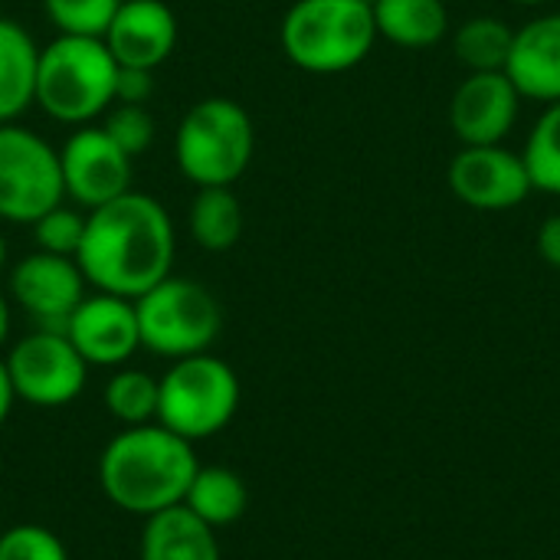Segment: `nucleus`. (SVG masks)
<instances>
[{
    "label": "nucleus",
    "instance_id": "nucleus-26",
    "mask_svg": "<svg viewBox=\"0 0 560 560\" xmlns=\"http://www.w3.org/2000/svg\"><path fill=\"white\" fill-rule=\"evenodd\" d=\"M102 131L128 154L138 158L154 144V115L148 112V105H125L115 102L105 115H102Z\"/></svg>",
    "mask_w": 560,
    "mask_h": 560
},
{
    "label": "nucleus",
    "instance_id": "nucleus-16",
    "mask_svg": "<svg viewBox=\"0 0 560 560\" xmlns=\"http://www.w3.org/2000/svg\"><path fill=\"white\" fill-rule=\"evenodd\" d=\"M505 75L522 98L560 102V13H541L515 30Z\"/></svg>",
    "mask_w": 560,
    "mask_h": 560
},
{
    "label": "nucleus",
    "instance_id": "nucleus-6",
    "mask_svg": "<svg viewBox=\"0 0 560 560\" xmlns=\"http://www.w3.org/2000/svg\"><path fill=\"white\" fill-rule=\"evenodd\" d=\"M243 400L236 371L203 351L171 361L158 377V423L187 443H203L223 433Z\"/></svg>",
    "mask_w": 560,
    "mask_h": 560
},
{
    "label": "nucleus",
    "instance_id": "nucleus-12",
    "mask_svg": "<svg viewBox=\"0 0 560 560\" xmlns=\"http://www.w3.org/2000/svg\"><path fill=\"white\" fill-rule=\"evenodd\" d=\"M62 335L89 368L115 371L141 351L135 302L108 292H89L62 325Z\"/></svg>",
    "mask_w": 560,
    "mask_h": 560
},
{
    "label": "nucleus",
    "instance_id": "nucleus-5",
    "mask_svg": "<svg viewBox=\"0 0 560 560\" xmlns=\"http://www.w3.org/2000/svg\"><path fill=\"white\" fill-rule=\"evenodd\" d=\"M256 128L249 112L226 95L190 105L174 131L177 171L200 187H233L253 164Z\"/></svg>",
    "mask_w": 560,
    "mask_h": 560
},
{
    "label": "nucleus",
    "instance_id": "nucleus-34",
    "mask_svg": "<svg viewBox=\"0 0 560 560\" xmlns=\"http://www.w3.org/2000/svg\"><path fill=\"white\" fill-rule=\"evenodd\" d=\"M518 7H545V3H551V0H515Z\"/></svg>",
    "mask_w": 560,
    "mask_h": 560
},
{
    "label": "nucleus",
    "instance_id": "nucleus-28",
    "mask_svg": "<svg viewBox=\"0 0 560 560\" xmlns=\"http://www.w3.org/2000/svg\"><path fill=\"white\" fill-rule=\"evenodd\" d=\"M82 233H85V213H79L75 207H66V203L52 207L49 213H43L33 223L36 249L52 253V256H72L75 259Z\"/></svg>",
    "mask_w": 560,
    "mask_h": 560
},
{
    "label": "nucleus",
    "instance_id": "nucleus-18",
    "mask_svg": "<svg viewBox=\"0 0 560 560\" xmlns=\"http://www.w3.org/2000/svg\"><path fill=\"white\" fill-rule=\"evenodd\" d=\"M39 46L16 20L0 13V125L20 121L36 95Z\"/></svg>",
    "mask_w": 560,
    "mask_h": 560
},
{
    "label": "nucleus",
    "instance_id": "nucleus-33",
    "mask_svg": "<svg viewBox=\"0 0 560 560\" xmlns=\"http://www.w3.org/2000/svg\"><path fill=\"white\" fill-rule=\"evenodd\" d=\"M3 266H7V240L0 233V272H3Z\"/></svg>",
    "mask_w": 560,
    "mask_h": 560
},
{
    "label": "nucleus",
    "instance_id": "nucleus-2",
    "mask_svg": "<svg viewBox=\"0 0 560 560\" xmlns=\"http://www.w3.org/2000/svg\"><path fill=\"white\" fill-rule=\"evenodd\" d=\"M200 469L194 443L167 427H121L98 453V489L125 515L151 518L184 505V495Z\"/></svg>",
    "mask_w": 560,
    "mask_h": 560
},
{
    "label": "nucleus",
    "instance_id": "nucleus-11",
    "mask_svg": "<svg viewBox=\"0 0 560 560\" xmlns=\"http://www.w3.org/2000/svg\"><path fill=\"white\" fill-rule=\"evenodd\" d=\"M7 292L10 302L30 315L33 328L62 331L72 308L89 295V282L72 256L33 249L10 266Z\"/></svg>",
    "mask_w": 560,
    "mask_h": 560
},
{
    "label": "nucleus",
    "instance_id": "nucleus-10",
    "mask_svg": "<svg viewBox=\"0 0 560 560\" xmlns=\"http://www.w3.org/2000/svg\"><path fill=\"white\" fill-rule=\"evenodd\" d=\"M59 171L66 197L85 213L135 190V158H128L102 125H82L66 138L59 148Z\"/></svg>",
    "mask_w": 560,
    "mask_h": 560
},
{
    "label": "nucleus",
    "instance_id": "nucleus-22",
    "mask_svg": "<svg viewBox=\"0 0 560 560\" xmlns=\"http://www.w3.org/2000/svg\"><path fill=\"white\" fill-rule=\"evenodd\" d=\"M515 30L502 16H469L453 36L456 62L469 72H505Z\"/></svg>",
    "mask_w": 560,
    "mask_h": 560
},
{
    "label": "nucleus",
    "instance_id": "nucleus-23",
    "mask_svg": "<svg viewBox=\"0 0 560 560\" xmlns=\"http://www.w3.org/2000/svg\"><path fill=\"white\" fill-rule=\"evenodd\" d=\"M102 404L121 427H144L158 420V377L144 368H115L102 387Z\"/></svg>",
    "mask_w": 560,
    "mask_h": 560
},
{
    "label": "nucleus",
    "instance_id": "nucleus-8",
    "mask_svg": "<svg viewBox=\"0 0 560 560\" xmlns=\"http://www.w3.org/2000/svg\"><path fill=\"white\" fill-rule=\"evenodd\" d=\"M62 200L59 148L20 121L0 125V220L33 226Z\"/></svg>",
    "mask_w": 560,
    "mask_h": 560
},
{
    "label": "nucleus",
    "instance_id": "nucleus-14",
    "mask_svg": "<svg viewBox=\"0 0 560 560\" xmlns=\"http://www.w3.org/2000/svg\"><path fill=\"white\" fill-rule=\"evenodd\" d=\"M522 95L505 72H469L450 102V128L463 144H502L518 121Z\"/></svg>",
    "mask_w": 560,
    "mask_h": 560
},
{
    "label": "nucleus",
    "instance_id": "nucleus-25",
    "mask_svg": "<svg viewBox=\"0 0 560 560\" xmlns=\"http://www.w3.org/2000/svg\"><path fill=\"white\" fill-rule=\"evenodd\" d=\"M121 0H43L46 20L66 36H105Z\"/></svg>",
    "mask_w": 560,
    "mask_h": 560
},
{
    "label": "nucleus",
    "instance_id": "nucleus-19",
    "mask_svg": "<svg viewBox=\"0 0 560 560\" xmlns=\"http://www.w3.org/2000/svg\"><path fill=\"white\" fill-rule=\"evenodd\" d=\"M374 26L394 46L427 49L450 33V10L443 0H374Z\"/></svg>",
    "mask_w": 560,
    "mask_h": 560
},
{
    "label": "nucleus",
    "instance_id": "nucleus-1",
    "mask_svg": "<svg viewBox=\"0 0 560 560\" xmlns=\"http://www.w3.org/2000/svg\"><path fill=\"white\" fill-rule=\"evenodd\" d=\"M177 233L167 207L151 194L128 190L85 213L75 262L92 292L138 299L171 276Z\"/></svg>",
    "mask_w": 560,
    "mask_h": 560
},
{
    "label": "nucleus",
    "instance_id": "nucleus-27",
    "mask_svg": "<svg viewBox=\"0 0 560 560\" xmlns=\"http://www.w3.org/2000/svg\"><path fill=\"white\" fill-rule=\"evenodd\" d=\"M0 560H72L66 541L46 525H13L0 532Z\"/></svg>",
    "mask_w": 560,
    "mask_h": 560
},
{
    "label": "nucleus",
    "instance_id": "nucleus-36",
    "mask_svg": "<svg viewBox=\"0 0 560 560\" xmlns=\"http://www.w3.org/2000/svg\"><path fill=\"white\" fill-rule=\"evenodd\" d=\"M0 7H3V0H0Z\"/></svg>",
    "mask_w": 560,
    "mask_h": 560
},
{
    "label": "nucleus",
    "instance_id": "nucleus-24",
    "mask_svg": "<svg viewBox=\"0 0 560 560\" xmlns=\"http://www.w3.org/2000/svg\"><path fill=\"white\" fill-rule=\"evenodd\" d=\"M522 161L528 167L532 187L541 194L560 197V102L548 105L522 151Z\"/></svg>",
    "mask_w": 560,
    "mask_h": 560
},
{
    "label": "nucleus",
    "instance_id": "nucleus-30",
    "mask_svg": "<svg viewBox=\"0 0 560 560\" xmlns=\"http://www.w3.org/2000/svg\"><path fill=\"white\" fill-rule=\"evenodd\" d=\"M538 253H541V259H545L551 269H558L560 272V213L548 217V220L541 223V230H538Z\"/></svg>",
    "mask_w": 560,
    "mask_h": 560
},
{
    "label": "nucleus",
    "instance_id": "nucleus-35",
    "mask_svg": "<svg viewBox=\"0 0 560 560\" xmlns=\"http://www.w3.org/2000/svg\"><path fill=\"white\" fill-rule=\"evenodd\" d=\"M364 3H374V0H364Z\"/></svg>",
    "mask_w": 560,
    "mask_h": 560
},
{
    "label": "nucleus",
    "instance_id": "nucleus-31",
    "mask_svg": "<svg viewBox=\"0 0 560 560\" xmlns=\"http://www.w3.org/2000/svg\"><path fill=\"white\" fill-rule=\"evenodd\" d=\"M13 407H16V390H13L10 374H7V364H3V358H0V427L10 420Z\"/></svg>",
    "mask_w": 560,
    "mask_h": 560
},
{
    "label": "nucleus",
    "instance_id": "nucleus-15",
    "mask_svg": "<svg viewBox=\"0 0 560 560\" xmlns=\"http://www.w3.org/2000/svg\"><path fill=\"white\" fill-rule=\"evenodd\" d=\"M102 39L118 66L158 72L177 46V16L164 0H121Z\"/></svg>",
    "mask_w": 560,
    "mask_h": 560
},
{
    "label": "nucleus",
    "instance_id": "nucleus-21",
    "mask_svg": "<svg viewBox=\"0 0 560 560\" xmlns=\"http://www.w3.org/2000/svg\"><path fill=\"white\" fill-rule=\"evenodd\" d=\"M190 240L207 253H226L243 236V203L233 187H200L187 213Z\"/></svg>",
    "mask_w": 560,
    "mask_h": 560
},
{
    "label": "nucleus",
    "instance_id": "nucleus-13",
    "mask_svg": "<svg viewBox=\"0 0 560 560\" xmlns=\"http://www.w3.org/2000/svg\"><path fill=\"white\" fill-rule=\"evenodd\" d=\"M446 184L472 210H512L535 190L518 151L505 144H463L450 161Z\"/></svg>",
    "mask_w": 560,
    "mask_h": 560
},
{
    "label": "nucleus",
    "instance_id": "nucleus-32",
    "mask_svg": "<svg viewBox=\"0 0 560 560\" xmlns=\"http://www.w3.org/2000/svg\"><path fill=\"white\" fill-rule=\"evenodd\" d=\"M10 335H13V305L10 295L0 292V351L10 345Z\"/></svg>",
    "mask_w": 560,
    "mask_h": 560
},
{
    "label": "nucleus",
    "instance_id": "nucleus-3",
    "mask_svg": "<svg viewBox=\"0 0 560 560\" xmlns=\"http://www.w3.org/2000/svg\"><path fill=\"white\" fill-rule=\"evenodd\" d=\"M118 62L98 36L56 33L39 46L33 105L59 125L82 128L115 105Z\"/></svg>",
    "mask_w": 560,
    "mask_h": 560
},
{
    "label": "nucleus",
    "instance_id": "nucleus-29",
    "mask_svg": "<svg viewBox=\"0 0 560 560\" xmlns=\"http://www.w3.org/2000/svg\"><path fill=\"white\" fill-rule=\"evenodd\" d=\"M151 95H154V72H151V69H128V66H118L115 102H125V105H148Z\"/></svg>",
    "mask_w": 560,
    "mask_h": 560
},
{
    "label": "nucleus",
    "instance_id": "nucleus-20",
    "mask_svg": "<svg viewBox=\"0 0 560 560\" xmlns=\"http://www.w3.org/2000/svg\"><path fill=\"white\" fill-rule=\"evenodd\" d=\"M184 505L210 528H226L246 515L249 489L243 476L226 466H200L184 495Z\"/></svg>",
    "mask_w": 560,
    "mask_h": 560
},
{
    "label": "nucleus",
    "instance_id": "nucleus-4",
    "mask_svg": "<svg viewBox=\"0 0 560 560\" xmlns=\"http://www.w3.org/2000/svg\"><path fill=\"white\" fill-rule=\"evenodd\" d=\"M292 66L335 75L361 66L377 43L374 10L364 0H295L279 26Z\"/></svg>",
    "mask_w": 560,
    "mask_h": 560
},
{
    "label": "nucleus",
    "instance_id": "nucleus-7",
    "mask_svg": "<svg viewBox=\"0 0 560 560\" xmlns=\"http://www.w3.org/2000/svg\"><path fill=\"white\" fill-rule=\"evenodd\" d=\"M141 351L171 361L203 354L223 331V308L217 295L184 276H167L154 289L135 299Z\"/></svg>",
    "mask_w": 560,
    "mask_h": 560
},
{
    "label": "nucleus",
    "instance_id": "nucleus-17",
    "mask_svg": "<svg viewBox=\"0 0 560 560\" xmlns=\"http://www.w3.org/2000/svg\"><path fill=\"white\" fill-rule=\"evenodd\" d=\"M138 560H223L217 528L200 522L187 505L144 518Z\"/></svg>",
    "mask_w": 560,
    "mask_h": 560
},
{
    "label": "nucleus",
    "instance_id": "nucleus-9",
    "mask_svg": "<svg viewBox=\"0 0 560 560\" xmlns=\"http://www.w3.org/2000/svg\"><path fill=\"white\" fill-rule=\"evenodd\" d=\"M3 364L16 400L36 410H59L79 400L92 371L69 338L52 328H33L16 338L3 354Z\"/></svg>",
    "mask_w": 560,
    "mask_h": 560
}]
</instances>
